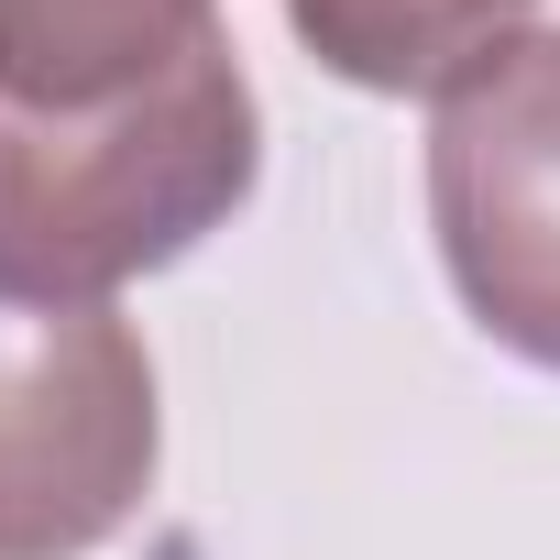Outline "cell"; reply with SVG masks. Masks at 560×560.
<instances>
[{"instance_id":"1","label":"cell","mask_w":560,"mask_h":560,"mask_svg":"<svg viewBox=\"0 0 560 560\" xmlns=\"http://www.w3.org/2000/svg\"><path fill=\"white\" fill-rule=\"evenodd\" d=\"M264 110L231 45H198L110 110L0 100V308H110L242 220Z\"/></svg>"},{"instance_id":"2","label":"cell","mask_w":560,"mask_h":560,"mask_svg":"<svg viewBox=\"0 0 560 560\" xmlns=\"http://www.w3.org/2000/svg\"><path fill=\"white\" fill-rule=\"evenodd\" d=\"M165 462L154 352L110 308H0V560L110 549Z\"/></svg>"},{"instance_id":"3","label":"cell","mask_w":560,"mask_h":560,"mask_svg":"<svg viewBox=\"0 0 560 560\" xmlns=\"http://www.w3.org/2000/svg\"><path fill=\"white\" fill-rule=\"evenodd\" d=\"M429 231L472 330L560 374V34L527 23L429 110Z\"/></svg>"},{"instance_id":"4","label":"cell","mask_w":560,"mask_h":560,"mask_svg":"<svg viewBox=\"0 0 560 560\" xmlns=\"http://www.w3.org/2000/svg\"><path fill=\"white\" fill-rule=\"evenodd\" d=\"M220 45V0H0V100L110 110Z\"/></svg>"},{"instance_id":"5","label":"cell","mask_w":560,"mask_h":560,"mask_svg":"<svg viewBox=\"0 0 560 560\" xmlns=\"http://www.w3.org/2000/svg\"><path fill=\"white\" fill-rule=\"evenodd\" d=\"M527 12L538 0H287L298 45L374 100H440L505 34H527Z\"/></svg>"}]
</instances>
